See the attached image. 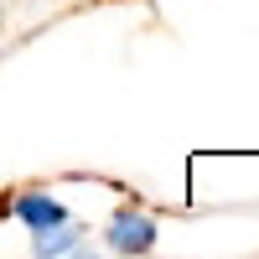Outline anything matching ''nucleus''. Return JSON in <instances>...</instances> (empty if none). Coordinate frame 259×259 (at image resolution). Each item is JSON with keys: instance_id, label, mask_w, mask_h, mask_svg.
I'll return each instance as SVG.
<instances>
[{"instance_id": "f257e3e1", "label": "nucleus", "mask_w": 259, "mask_h": 259, "mask_svg": "<svg viewBox=\"0 0 259 259\" xmlns=\"http://www.w3.org/2000/svg\"><path fill=\"white\" fill-rule=\"evenodd\" d=\"M104 244L114 254H150L156 249V223L145 212H135V207H119L109 218V228H104Z\"/></svg>"}, {"instance_id": "f03ea898", "label": "nucleus", "mask_w": 259, "mask_h": 259, "mask_svg": "<svg viewBox=\"0 0 259 259\" xmlns=\"http://www.w3.org/2000/svg\"><path fill=\"white\" fill-rule=\"evenodd\" d=\"M11 218L26 223L31 233H47L57 223H68V207H62L57 197H47V192H21V197L11 202Z\"/></svg>"}]
</instances>
